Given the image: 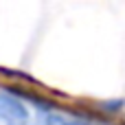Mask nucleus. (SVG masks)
Returning <instances> with one entry per match:
<instances>
[{
	"label": "nucleus",
	"instance_id": "1",
	"mask_svg": "<svg viewBox=\"0 0 125 125\" xmlns=\"http://www.w3.org/2000/svg\"><path fill=\"white\" fill-rule=\"evenodd\" d=\"M0 125H29V110L15 97L0 92Z\"/></svg>",
	"mask_w": 125,
	"mask_h": 125
},
{
	"label": "nucleus",
	"instance_id": "2",
	"mask_svg": "<svg viewBox=\"0 0 125 125\" xmlns=\"http://www.w3.org/2000/svg\"><path fill=\"white\" fill-rule=\"evenodd\" d=\"M44 125H83V123H81V121H75V119H70V116H64V114L53 112V114L46 116Z\"/></svg>",
	"mask_w": 125,
	"mask_h": 125
}]
</instances>
